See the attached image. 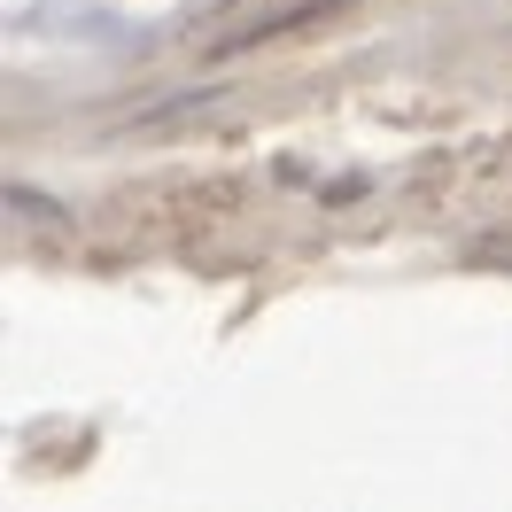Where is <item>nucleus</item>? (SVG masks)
<instances>
[]
</instances>
